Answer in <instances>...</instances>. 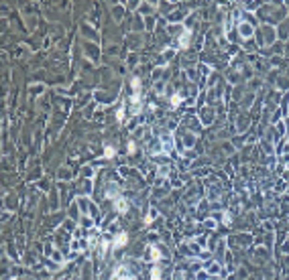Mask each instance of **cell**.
<instances>
[{
  "label": "cell",
  "mask_w": 289,
  "mask_h": 280,
  "mask_svg": "<svg viewBox=\"0 0 289 280\" xmlns=\"http://www.w3.org/2000/svg\"><path fill=\"white\" fill-rule=\"evenodd\" d=\"M187 43H189V33H185V35H183V39H181V47H185Z\"/></svg>",
  "instance_id": "obj_7"
},
{
  "label": "cell",
  "mask_w": 289,
  "mask_h": 280,
  "mask_svg": "<svg viewBox=\"0 0 289 280\" xmlns=\"http://www.w3.org/2000/svg\"><path fill=\"white\" fill-rule=\"evenodd\" d=\"M104 150H106V152H104V156H106V159H110V156H114V154H116V150H114L112 146H106Z\"/></svg>",
  "instance_id": "obj_4"
},
{
  "label": "cell",
  "mask_w": 289,
  "mask_h": 280,
  "mask_svg": "<svg viewBox=\"0 0 289 280\" xmlns=\"http://www.w3.org/2000/svg\"><path fill=\"white\" fill-rule=\"evenodd\" d=\"M114 201V207H116V211H120V213H124V211H128V203L124 201L122 197H114L112 199Z\"/></svg>",
  "instance_id": "obj_1"
},
{
  "label": "cell",
  "mask_w": 289,
  "mask_h": 280,
  "mask_svg": "<svg viewBox=\"0 0 289 280\" xmlns=\"http://www.w3.org/2000/svg\"><path fill=\"white\" fill-rule=\"evenodd\" d=\"M122 280H132V278H130V276H124V278H122Z\"/></svg>",
  "instance_id": "obj_11"
},
{
  "label": "cell",
  "mask_w": 289,
  "mask_h": 280,
  "mask_svg": "<svg viewBox=\"0 0 289 280\" xmlns=\"http://www.w3.org/2000/svg\"><path fill=\"white\" fill-rule=\"evenodd\" d=\"M126 240H128V237H126V233H120V236H118L116 240H114V246H116V248L124 246V244H126Z\"/></svg>",
  "instance_id": "obj_2"
},
{
  "label": "cell",
  "mask_w": 289,
  "mask_h": 280,
  "mask_svg": "<svg viewBox=\"0 0 289 280\" xmlns=\"http://www.w3.org/2000/svg\"><path fill=\"white\" fill-rule=\"evenodd\" d=\"M181 104V96H173L171 97V106H179Z\"/></svg>",
  "instance_id": "obj_5"
},
{
  "label": "cell",
  "mask_w": 289,
  "mask_h": 280,
  "mask_svg": "<svg viewBox=\"0 0 289 280\" xmlns=\"http://www.w3.org/2000/svg\"><path fill=\"white\" fill-rule=\"evenodd\" d=\"M151 256H153V260H159V258H161V254H159V250H157V248H153Z\"/></svg>",
  "instance_id": "obj_6"
},
{
  "label": "cell",
  "mask_w": 289,
  "mask_h": 280,
  "mask_svg": "<svg viewBox=\"0 0 289 280\" xmlns=\"http://www.w3.org/2000/svg\"><path fill=\"white\" fill-rule=\"evenodd\" d=\"M128 152H134V142H128Z\"/></svg>",
  "instance_id": "obj_9"
},
{
  "label": "cell",
  "mask_w": 289,
  "mask_h": 280,
  "mask_svg": "<svg viewBox=\"0 0 289 280\" xmlns=\"http://www.w3.org/2000/svg\"><path fill=\"white\" fill-rule=\"evenodd\" d=\"M240 33H242V35H244V37H249V35H250V33H253V29H250V27H249V24H242V27H240Z\"/></svg>",
  "instance_id": "obj_3"
},
{
  "label": "cell",
  "mask_w": 289,
  "mask_h": 280,
  "mask_svg": "<svg viewBox=\"0 0 289 280\" xmlns=\"http://www.w3.org/2000/svg\"><path fill=\"white\" fill-rule=\"evenodd\" d=\"M175 280H183V274H181V272H177V274H175Z\"/></svg>",
  "instance_id": "obj_10"
},
{
  "label": "cell",
  "mask_w": 289,
  "mask_h": 280,
  "mask_svg": "<svg viewBox=\"0 0 289 280\" xmlns=\"http://www.w3.org/2000/svg\"><path fill=\"white\" fill-rule=\"evenodd\" d=\"M153 278L159 280V268H155V270H153Z\"/></svg>",
  "instance_id": "obj_8"
}]
</instances>
